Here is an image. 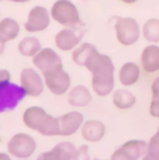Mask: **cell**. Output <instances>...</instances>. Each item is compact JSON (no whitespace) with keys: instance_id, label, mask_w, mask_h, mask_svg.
I'll use <instances>...</instances> for the list:
<instances>
[{"instance_id":"cell-23","label":"cell","mask_w":159,"mask_h":160,"mask_svg":"<svg viewBox=\"0 0 159 160\" xmlns=\"http://www.w3.org/2000/svg\"><path fill=\"white\" fill-rule=\"evenodd\" d=\"M18 52L24 56H35L41 50V43L36 37H25L17 44Z\"/></svg>"},{"instance_id":"cell-27","label":"cell","mask_w":159,"mask_h":160,"mask_svg":"<svg viewBox=\"0 0 159 160\" xmlns=\"http://www.w3.org/2000/svg\"><path fill=\"white\" fill-rule=\"evenodd\" d=\"M120 1L123 2V3H126V4H133V3H135L137 0H120Z\"/></svg>"},{"instance_id":"cell-12","label":"cell","mask_w":159,"mask_h":160,"mask_svg":"<svg viewBox=\"0 0 159 160\" xmlns=\"http://www.w3.org/2000/svg\"><path fill=\"white\" fill-rule=\"evenodd\" d=\"M50 24V15L43 7H35L29 11L27 22L25 23V29L28 32H42Z\"/></svg>"},{"instance_id":"cell-14","label":"cell","mask_w":159,"mask_h":160,"mask_svg":"<svg viewBox=\"0 0 159 160\" xmlns=\"http://www.w3.org/2000/svg\"><path fill=\"white\" fill-rule=\"evenodd\" d=\"M60 135L71 136L81 128L83 123V116L79 112H69L60 118Z\"/></svg>"},{"instance_id":"cell-22","label":"cell","mask_w":159,"mask_h":160,"mask_svg":"<svg viewBox=\"0 0 159 160\" xmlns=\"http://www.w3.org/2000/svg\"><path fill=\"white\" fill-rule=\"evenodd\" d=\"M142 35L146 41L155 44L159 43V18L147 20L142 27Z\"/></svg>"},{"instance_id":"cell-3","label":"cell","mask_w":159,"mask_h":160,"mask_svg":"<svg viewBox=\"0 0 159 160\" xmlns=\"http://www.w3.org/2000/svg\"><path fill=\"white\" fill-rule=\"evenodd\" d=\"M115 32L118 42L123 47L137 43L141 36V27L135 18H119L115 23Z\"/></svg>"},{"instance_id":"cell-7","label":"cell","mask_w":159,"mask_h":160,"mask_svg":"<svg viewBox=\"0 0 159 160\" xmlns=\"http://www.w3.org/2000/svg\"><path fill=\"white\" fill-rule=\"evenodd\" d=\"M35 140L26 133H17L8 143V150L16 158H28L36 150Z\"/></svg>"},{"instance_id":"cell-6","label":"cell","mask_w":159,"mask_h":160,"mask_svg":"<svg viewBox=\"0 0 159 160\" xmlns=\"http://www.w3.org/2000/svg\"><path fill=\"white\" fill-rule=\"evenodd\" d=\"M43 77L47 88L54 95H63L71 88V77L63 69V66L43 72Z\"/></svg>"},{"instance_id":"cell-30","label":"cell","mask_w":159,"mask_h":160,"mask_svg":"<svg viewBox=\"0 0 159 160\" xmlns=\"http://www.w3.org/2000/svg\"><path fill=\"white\" fill-rule=\"evenodd\" d=\"M158 132H159V127H158Z\"/></svg>"},{"instance_id":"cell-2","label":"cell","mask_w":159,"mask_h":160,"mask_svg":"<svg viewBox=\"0 0 159 160\" xmlns=\"http://www.w3.org/2000/svg\"><path fill=\"white\" fill-rule=\"evenodd\" d=\"M23 121L27 128L46 136L60 135V120L48 115L41 107L27 108L23 115Z\"/></svg>"},{"instance_id":"cell-20","label":"cell","mask_w":159,"mask_h":160,"mask_svg":"<svg viewBox=\"0 0 159 160\" xmlns=\"http://www.w3.org/2000/svg\"><path fill=\"white\" fill-rule=\"evenodd\" d=\"M97 49L93 46L92 43H89V42H83V43L77 46L74 49L72 54V58L74 61L75 64L79 65V66L85 67L86 63L89 61V58L92 56V54L97 52Z\"/></svg>"},{"instance_id":"cell-1","label":"cell","mask_w":159,"mask_h":160,"mask_svg":"<svg viewBox=\"0 0 159 160\" xmlns=\"http://www.w3.org/2000/svg\"><path fill=\"white\" fill-rule=\"evenodd\" d=\"M85 68L92 74L91 86L97 95L107 96L113 93L115 88V66L108 55L97 51L86 63Z\"/></svg>"},{"instance_id":"cell-28","label":"cell","mask_w":159,"mask_h":160,"mask_svg":"<svg viewBox=\"0 0 159 160\" xmlns=\"http://www.w3.org/2000/svg\"><path fill=\"white\" fill-rule=\"evenodd\" d=\"M0 159H10V157L8 156L7 154H0Z\"/></svg>"},{"instance_id":"cell-18","label":"cell","mask_w":159,"mask_h":160,"mask_svg":"<svg viewBox=\"0 0 159 160\" xmlns=\"http://www.w3.org/2000/svg\"><path fill=\"white\" fill-rule=\"evenodd\" d=\"M67 100L72 107H86L92 101V94L87 87L79 84L69 91Z\"/></svg>"},{"instance_id":"cell-17","label":"cell","mask_w":159,"mask_h":160,"mask_svg":"<svg viewBox=\"0 0 159 160\" xmlns=\"http://www.w3.org/2000/svg\"><path fill=\"white\" fill-rule=\"evenodd\" d=\"M141 76V69L134 62H127L120 67L118 79L123 87H131L135 84Z\"/></svg>"},{"instance_id":"cell-24","label":"cell","mask_w":159,"mask_h":160,"mask_svg":"<svg viewBox=\"0 0 159 160\" xmlns=\"http://www.w3.org/2000/svg\"><path fill=\"white\" fill-rule=\"evenodd\" d=\"M149 115L154 118H159V77L152 84V100L149 103Z\"/></svg>"},{"instance_id":"cell-13","label":"cell","mask_w":159,"mask_h":160,"mask_svg":"<svg viewBox=\"0 0 159 160\" xmlns=\"http://www.w3.org/2000/svg\"><path fill=\"white\" fill-rule=\"evenodd\" d=\"M32 63L39 70H41V72H46L57 67L63 66L60 55L57 52H54L52 49L40 50L34 56Z\"/></svg>"},{"instance_id":"cell-16","label":"cell","mask_w":159,"mask_h":160,"mask_svg":"<svg viewBox=\"0 0 159 160\" xmlns=\"http://www.w3.org/2000/svg\"><path fill=\"white\" fill-rule=\"evenodd\" d=\"M141 65L145 72L153 74L159 70V47L155 43L145 47L141 54Z\"/></svg>"},{"instance_id":"cell-8","label":"cell","mask_w":159,"mask_h":160,"mask_svg":"<svg viewBox=\"0 0 159 160\" xmlns=\"http://www.w3.org/2000/svg\"><path fill=\"white\" fill-rule=\"evenodd\" d=\"M82 23L76 26H68L61 32H58L55 36V44L62 51H71L80 43L85 30L80 27Z\"/></svg>"},{"instance_id":"cell-10","label":"cell","mask_w":159,"mask_h":160,"mask_svg":"<svg viewBox=\"0 0 159 160\" xmlns=\"http://www.w3.org/2000/svg\"><path fill=\"white\" fill-rule=\"evenodd\" d=\"M21 87L26 95L37 98L43 92V82L39 74L32 68H24L21 72Z\"/></svg>"},{"instance_id":"cell-31","label":"cell","mask_w":159,"mask_h":160,"mask_svg":"<svg viewBox=\"0 0 159 160\" xmlns=\"http://www.w3.org/2000/svg\"><path fill=\"white\" fill-rule=\"evenodd\" d=\"M0 1H1V0H0Z\"/></svg>"},{"instance_id":"cell-15","label":"cell","mask_w":159,"mask_h":160,"mask_svg":"<svg viewBox=\"0 0 159 160\" xmlns=\"http://www.w3.org/2000/svg\"><path fill=\"white\" fill-rule=\"evenodd\" d=\"M106 127L100 120H88L81 126V136L90 143H97L105 136Z\"/></svg>"},{"instance_id":"cell-5","label":"cell","mask_w":159,"mask_h":160,"mask_svg":"<svg viewBox=\"0 0 159 160\" xmlns=\"http://www.w3.org/2000/svg\"><path fill=\"white\" fill-rule=\"evenodd\" d=\"M25 96L22 87L10 81H0V114L13 110Z\"/></svg>"},{"instance_id":"cell-9","label":"cell","mask_w":159,"mask_h":160,"mask_svg":"<svg viewBox=\"0 0 159 160\" xmlns=\"http://www.w3.org/2000/svg\"><path fill=\"white\" fill-rule=\"evenodd\" d=\"M147 150V142L143 140H130L123 143L119 148H117L111 159H126L135 160L144 158Z\"/></svg>"},{"instance_id":"cell-26","label":"cell","mask_w":159,"mask_h":160,"mask_svg":"<svg viewBox=\"0 0 159 160\" xmlns=\"http://www.w3.org/2000/svg\"><path fill=\"white\" fill-rule=\"evenodd\" d=\"M4 48H6V41L0 38V55H1V54L3 53Z\"/></svg>"},{"instance_id":"cell-11","label":"cell","mask_w":159,"mask_h":160,"mask_svg":"<svg viewBox=\"0 0 159 160\" xmlns=\"http://www.w3.org/2000/svg\"><path fill=\"white\" fill-rule=\"evenodd\" d=\"M81 158L80 148H77L71 142H61L50 152L40 154L38 159H78Z\"/></svg>"},{"instance_id":"cell-19","label":"cell","mask_w":159,"mask_h":160,"mask_svg":"<svg viewBox=\"0 0 159 160\" xmlns=\"http://www.w3.org/2000/svg\"><path fill=\"white\" fill-rule=\"evenodd\" d=\"M112 102L118 109L126 110L133 107L137 103V98L131 91L126 89H118L114 91L112 95Z\"/></svg>"},{"instance_id":"cell-29","label":"cell","mask_w":159,"mask_h":160,"mask_svg":"<svg viewBox=\"0 0 159 160\" xmlns=\"http://www.w3.org/2000/svg\"><path fill=\"white\" fill-rule=\"evenodd\" d=\"M10 1L17 2V3H22V2H27V1H29V0H10Z\"/></svg>"},{"instance_id":"cell-21","label":"cell","mask_w":159,"mask_h":160,"mask_svg":"<svg viewBox=\"0 0 159 160\" xmlns=\"http://www.w3.org/2000/svg\"><path fill=\"white\" fill-rule=\"evenodd\" d=\"M20 32V25L13 18H3L0 21V38L6 42L15 39Z\"/></svg>"},{"instance_id":"cell-25","label":"cell","mask_w":159,"mask_h":160,"mask_svg":"<svg viewBox=\"0 0 159 160\" xmlns=\"http://www.w3.org/2000/svg\"><path fill=\"white\" fill-rule=\"evenodd\" d=\"M144 159L159 160V132L155 133L147 143V150Z\"/></svg>"},{"instance_id":"cell-4","label":"cell","mask_w":159,"mask_h":160,"mask_svg":"<svg viewBox=\"0 0 159 160\" xmlns=\"http://www.w3.org/2000/svg\"><path fill=\"white\" fill-rule=\"evenodd\" d=\"M51 16L63 26H76L81 24L78 9L69 0H57L51 9Z\"/></svg>"}]
</instances>
